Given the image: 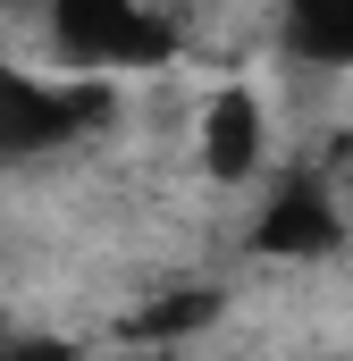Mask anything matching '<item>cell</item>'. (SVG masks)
<instances>
[{
  "label": "cell",
  "instance_id": "obj_6",
  "mask_svg": "<svg viewBox=\"0 0 353 361\" xmlns=\"http://www.w3.org/2000/svg\"><path fill=\"white\" fill-rule=\"evenodd\" d=\"M0 361H76V345H68V336H8Z\"/></svg>",
  "mask_w": 353,
  "mask_h": 361
},
{
  "label": "cell",
  "instance_id": "obj_4",
  "mask_svg": "<svg viewBox=\"0 0 353 361\" xmlns=\"http://www.w3.org/2000/svg\"><path fill=\"white\" fill-rule=\"evenodd\" d=\"M202 169L219 185H244L261 169V101L244 85H227L210 109H202Z\"/></svg>",
  "mask_w": 353,
  "mask_h": 361
},
{
  "label": "cell",
  "instance_id": "obj_2",
  "mask_svg": "<svg viewBox=\"0 0 353 361\" xmlns=\"http://www.w3.org/2000/svg\"><path fill=\"white\" fill-rule=\"evenodd\" d=\"M101 109H109V92L51 85V76H25V68H0V160H25V152H51V143L85 135Z\"/></svg>",
  "mask_w": 353,
  "mask_h": 361
},
{
  "label": "cell",
  "instance_id": "obj_7",
  "mask_svg": "<svg viewBox=\"0 0 353 361\" xmlns=\"http://www.w3.org/2000/svg\"><path fill=\"white\" fill-rule=\"evenodd\" d=\"M135 361H185V353H176V345H143Z\"/></svg>",
  "mask_w": 353,
  "mask_h": 361
},
{
  "label": "cell",
  "instance_id": "obj_3",
  "mask_svg": "<svg viewBox=\"0 0 353 361\" xmlns=\"http://www.w3.org/2000/svg\"><path fill=\"white\" fill-rule=\"evenodd\" d=\"M337 244H345V210L320 185H286L261 219H253V252H269V261H320Z\"/></svg>",
  "mask_w": 353,
  "mask_h": 361
},
{
  "label": "cell",
  "instance_id": "obj_5",
  "mask_svg": "<svg viewBox=\"0 0 353 361\" xmlns=\"http://www.w3.org/2000/svg\"><path fill=\"white\" fill-rule=\"evenodd\" d=\"M286 51L311 68H353V0H286Z\"/></svg>",
  "mask_w": 353,
  "mask_h": 361
},
{
  "label": "cell",
  "instance_id": "obj_1",
  "mask_svg": "<svg viewBox=\"0 0 353 361\" xmlns=\"http://www.w3.org/2000/svg\"><path fill=\"white\" fill-rule=\"evenodd\" d=\"M51 42L76 68H152V59L176 51V34L143 0H59L51 8Z\"/></svg>",
  "mask_w": 353,
  "mask_h": 361
},
{
  "label": "cell",
  "instance_id": "obj_8",
  "mask_svg": "<svg viewBox=\"0 0 353 361\" xmlns=\"http://www.w3.org/2000/svg\"><path fill=\"white\" fill-rule=\"evenodd\" d=\"M0 8H59V0H0Z\"/></svg>",
  "mask_w": 353,
  "mask_h": 361
}]
</instances>
